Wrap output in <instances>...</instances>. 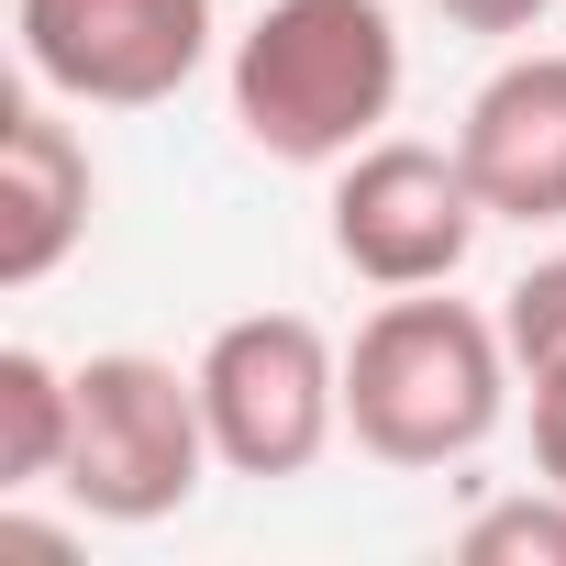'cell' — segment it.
<instances>
[{"label": "cell", "mask_w": 566, "mask_h": 566, "mask_svg": "<svg viewBox=\"0 0 566 566\" xmlns=\"http://www.w3.org/2000/svg\"><path fill=\"white\" fill-rule=\"evenodd\" d=\"M23 78L67 112H156L211 67V0H12Z\"/></svg>", "instance_id": "obj_6"}, {"label": "cell", "mask_w": 566, "mask_h": 566, "mask_svg": "<svg viewBox=\"0 0 566 566\" xmlns=\"http://www.w3.org/2000/svg\"><path fill=\"white\" fill-rule=\"evenodd\" d=\"M511 334L478 301L444 290H389L356 345H345V433L378 467H467L511 422Z\"/></svg>", "instance_id": "obj_1"}, {"label": "cell", "mask_w": 566, "mask_h": 566, "mask_svg": "<svg viewBox=\"0 0 566 566\" xmlns=\"http://www.w3.org/2000/svg\"><path fill=\"white\" fill-rule=\"evenodd\" d=\"M455 555H467V566H566V489H555V478H533V489H511V500L467 511Z\"/></svg>", "instance_id": "obj_10"}, {"label": "cell", "mask_w": 566, "mask_h": 566, "mask_svg": "<svg viewBox=\"0 0 566 566\" xmlns=\"http://www.w3.org/2000/svg\"><path fill=\"white\" fill-rule=\"evenodd\" d=\"M522 389H533V478H555V489H566V356H555V367H533Z\"/></svg>", "instance_id": "obj_12"}, {"label": "cell", "mask_w": 566, "mask_h": 566, "mask_svg": "<svg viewBox=\"0 0 566 566\" xmlns=\"http://www.w3.org/2000/svg\"><path fill=\"white\" fill-rule=\"evenodd\" d=\"M200 411L222 478H312L345 433V345L312 312H233L200 345Z\"/></svg>", "instance_id": "obj_4"}, {"label": "cell", "mask_w": 566, "mask_h": 566, "mask_svg": "<svg viewBox=\"0 0 566 566\" xmlns=\"http://www.w3.org/2000/svg\"><path fill=\"white\" fill-rule=\"evenodd\" d=\"M455 156L489 200V222H566V45H522L478 78L467 123H455Z\"/></svg>", "instance_id": "obj_7"}, {"label": "cell", "mask_w": 566, "mask_h": 566, "mask_svg": "<svg viewBox=\"0 0 566 566\" xmlns=\"http://www.w3.org/2000/svg\"><path fill=\"white\" fill-rule=\"evenodd\" d=\"M211 411H200V367H167L145 345H112L78 367V444H67V500L112 533H145L167 511L200 500L211 478Z\"/></svg>", "instance_id": "obj_3"}, {"label": "cell", "mask_w": 566, "mask_h": 566, "mask_svg": "<svg viewBox=\"0 0 566 566\" xmlns=\"http://www.w3.org/2000/svg\"><path fill=\"white\" fill-rule=\"evenodd\" d=\"M78 444V367H56L45 345H0V500L56 489Z\"/></svg>", "instance_id": "obj_9"}, {"label": "cell", "mask_w": 566, "mask_h": 566, "mask_svg": "<svg viewBox=\"0 0 566 566\" xmlns=\"http://www.w3.org/2000/svg\"><path fill=\"white\" fill-rule=\"evenodd\" d=\"M433 12H444V23H467V34H533L555 0H433Z\"/></svg>", "instance_id": "obj_13"}, {"label": "cell", "mask_w": 566, "mask_h": 566, "mask_svg": "<svg viewBox=\"0 0 566 566\" xmlns=\"http://www.w3.org/2000/svg\"><path fill=\"white\" fill-rule=\"evenodd\" d=\"M233 134L277 167H345L400 112V23L389 0H266L222 56Z\"/></svg>", "instance_id": "obj_2"}, {"label": "cell", "mask_w": 566, "mask_h": 566, "mask_svg": "<svg viewBox=\"0 0 566 566\" xmlns=\"http://www.w3.org/2000/svg\"><path fill=\"white\" fill-rule=\"evenodd\" d=\"M90 211H101L90 134L56 112V90H23L0 112V290H45L90 244Z\"/></svg>", "instance_id": "obj_8"}, {"label": "cell", "mask_w": 566, "mask_h": 566, "mask_svg": "<svg viewBox=\"0 0 566 566\" xmlns=\"http://www.w3.org/2000/svg\"><path fill=\"white\" fill-rule=\"evenodd\" d=\"M478 233H489V200H478L455 145L378 134L334 167V255L367 290H455Z\"/></svg>", "instance_id": "obj_5"}, {"label": "cell", "mask_w": 566, "mask_h": 566, "mask_svg": "<svg viewBox=\"0 0 566 566\" xmlns=\"http://www.w3.org/2000/svg\"><path fill=\"white\" fill-rule=\"evenodd\" d=\"M500 334H511V367H522V378L566 356V244H555V255H533L511 290H500Z\"/></svg>", "instance_id": "obj_11"}]
</instances>
